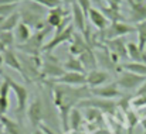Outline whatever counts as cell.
Returning a JSON list of instances; mask_svg holds the SVG:
<instances>
[{
	"label": "cell",
	"mask_w": 146,
	"mask_h": 134,
	"mask_svg": "<svg viewBox=\"0 0 146 134\" xmlns=\"http://www.w3.org/2000/svg\"><path fill=\"white\" fill-rule=\"evenodd\" d=\"M136 96H146V82L138 89V92H136Z\"/></svg>",
	"instance_id": "cell-36"
},
{
	"label": "cell",
	"mask_w": 146,
	"mask_h": 134,
	"mask_svg": "<svg viewBox=\"0 0 146 134\" xmlns=\"http://www.w3.org/2000/svg\"><path fill=\"white\" fill-rule=\"evenodd\" d=\"M62 68L65 69V72H78V74H87L80 58L77 56H68L64 62H62Z\"/></svg>",
	"instance_id": "cell-22"
},
{
	"label": "cell",
	"mask_w": 146,
	"mask_h": 134,
	"mask_svg": "<svg viewBox=\"0 0 146 134\" xmlns=\"http://www.w3.org/2000/svg\"><path fill=\"white\" fill-rule=\"evenodd\" d=\"M67 17H70V10L58 6L55 9L48 10L47 17H46V23H47V26L50 28H58Z\"/></svg>",
	"instance_id": "cell-12"
},
{
	"label": "cell",
	"mask_w": 146,
	"mask_h": 134,
	"mask_svg": "<svg viewBox=\"0 0 146 134\" xmlns=\"http://www.w3.org/2000/svg\"><path fill=\"white\" fill-rule=\"evenodd\" d=\"M61 1H62L65 6H72V4L75 3V0H61Z\"/></svg>",
	"instance_id": "cell-38"
},
{
	"label": "cell",
	"mask_w": 146,
	"mask_h": 134,
	"mask_svg": "<svg viewBox=\"0 0 146 134\" xmlns=\"http://www.w3.org/2000/svg\"><path fill=\"white\" fill-rule=\"evenodd\" d=\"M77 107L78 109H94V110H98L101 113L115 114L116 103L112 102V100H108V99H101V97H92V96H90V97L81 100Z\"/></svg>",
	"instance_id": "cell-7"
},
{
	"label": "cell",
	"mask_w": 146,
	"mask_h": 134,
	"mask_svg": "<svg viewBox=\"0 0 146 134\" xmlns=\"http://www.w3.org/2000/svg\"><path fill=\"white\" fill-rule=\"evenodd\" d=\"M75 3L82 9V11L85 13V16H87V18H88V11H90L91 7H92V0H75Z\"/></svg>",
	"instance_id": "cell-32"
},
{
	"label": "cell",
	"mask_w": 146,
	"mask_h": 134,
	"mask_svg": "<svg viewBox=\"0 0 146 134\" xmlns=\"http://www.w3.org/2000/svg\"><path fill=\"white\" fill-rule=\"evenodd\" d=\"M128 56L132 59V62H146V52L135 43H128Z\"/></svg>",
	"instance_id": "cell-24"
},
{
	"label": "cell",
	"mask_w": 146,
	"mask_h": 134,
	"mask_svg": "<svg viewBox=\"0 0 146 134\" xmlns=\"http://www.w3.org/2000/svg\"><path fill=\"white\" fill-rule=\"evenodd\" d=\"M19 4H0V16L1 17H9L13 13H16Z\"/></svg>",
	"instance_id": "cell-30"
},
{
	"label": "cell",
	"mask_w": 146,
	"mask_h": 134,
	"mask_svg": "<svg viewBox=\"0 0 146 134\" xmlns=\"http://www.w3.org/2000/svg\"><path fill=\"white\" fill-rule=\"evenodd\" d=\"M104 43H105V47L109 49V52L116 55L119 59L121 58H128V43L123 40V37L113 38V40H106Z\"/></svg>",
	"instance_id": "cell-14"
},
{
	"label": "cell",
	"mask_w": 146,
	"mask_h": 134,
	"mask_svg": "<svg viewBox=\"0 0 146 134\" xmlns=\"http://www.w3.org/2000/svg\"><path fill=\"white\" fill-rule=\"evenodd\" d=\"M138 1H142V3H145V0H138Z\"/></svg>",
	"instance_id": "cell-41"
},
{
	"label": "cell",
	"mask_w": 146,
	"mask_h": 134,
	"mask_svg": "<svg viewBox=\"0 0 146 134\" xmlns=\"http://www.w3.org/2000/svg\"><path fill=\"white\" fill-rule=\"evenodd\" d=\"M51 85H52V97L60 110L62 127L65 131H68L70 112L74 109V106H78L81 100L90 97L91 92L88 86H67V85H57V83H51Z\"/></svg>",
	"instance_id": "cell-1"
},
{
	"label": "cell",
	"mask_w": 146,
	"mask_h": 134,
	"mask_svg": "<svg viewBox=\"0 0 146 134\" xmlns=\"http://www.w3.org/2000/svg\"><path fill=\"white\" fill-rule=\"evenodd\" d=\"M123 71H129L132 74L141 75V76H146V62H125L121 66Z\"/></svg>",
	"instance_id": "cell-27"
},
{
	"label": "cell",
	"mask_w": 146,
	"mask_h": 134,
	"mask_svg": "<svg viewBox=\"0 0 146 134\" xmlns=\"http://www.w3.org/2000/svg\"><path fill=\"white\" fill-rule=\"evenodd\" d=\"M84 122V114L80 112L78 107H74L68 116V130H81Z\"/></svg>",
	"instance_id": "cell-23"
},
{
	"label": "cell",
	"mask_w": 146,
	"mask_h": 134,
	"mask_svg": "<svg viewBox=\"0 0 146 134\" xmlns=\"http://www.w3.org/2000/svg\"><path fill=\"white\" fill-rule=\"evenodd\" d=\"M4 79L9 82L10 89L14 92L16 99H17V113H24L27 109V103H29V90L26 86L17 83L16 81H13L10 76H4Z\"/></svg>",
	"instance_id": "cell-9"
},
{
	"label": "cell",
	"mask_w": 146,
	"mask_h": 134,
	"mask_svg": "<svg viewBox=\"0 0 146 134\" xmlns=\"http://www.w3.org/2000/svg\"><path fill=\"white\" fill-rule=\"evenodd\" d=\"M129 4V20L135 24L146 20V3L138 0H126Z\"/></svg>",
	"instance_id": "cell-13"
},
{
	"label": "cell",
	"mask_w": 146,
	"mask_h": 134,
	"mask_svg": "<svg viewBox=\"0 0 146 134\" xmlns=\"http://www.w3.org/2000/svg\"><path fill=\"white\" fill-rule=\"evenodd\" d=\"M27 117L31 123V126L34 129H37L38 126H41V119H43V106H41V102L37 99L34 100L29 109H27Z\"/></svg>",
	"instance_id": "cell-18"
},
{
	"label": "cell",
	"mask_w": 146,
	"mask_h": 134,
	"mask_svg": "<svg viewBox=\"0 0 146 134\" xmlns=\"http://www.w3.org/2000/svg\"><path fill=\"white\" fill-rule=\"evenodd\" d=\"M10 85L4 79L0 85V114H4L9 107V92H10Z\"/></svg>",
	"instance_id": "cell-25"
},
{
	"label": "cell",
	"mask_w": 146,
	"mask_h": 134,
	"mask_svg": "<svg viewBox=\"0 0 146 134\" xmlns=\"http://www.w3.org/2000/svg\"><path fill=\"white\" fill-rule=\"evenodd\" d=\"M88 21L91 26H94L99 31H104L111 24V21L105 17V14L95 7H91V10L88 11Z\"/></svg>",
	"instance_id": "cell-16"
},
{
	"label": "cell",
	"mask_w": 146,
	"mask_h": 134,
	"mask_svg": "<svg viewBox=\"0 0 146 134\" xmlns=\"http://www.w3.org/2000/svg\"><path fill=\"white\" fill-rule=\"evenodd\" d=\"M20 1H26V0H0V4H19Z\"/></svg>",
	"instance_id": "cell-35"
},
{
	"label": "cell",
	"mask_w": 146,
	"mask_h": 134,
	"mask_svg": "<svg viewBox=\"0 0 146 134\" xmlns=\"http://www.w3.org/2000/svg\"><path fill=\"white\" fill-rule=\"evenodd\" d=\"M20 21H21L20 13L16 11V13H13L11 16L6 17L4 23H3L1 27H0V31H11V33H13V31L16 30V27L20 24Z\"/></svg>",
	"instance_id": "cell-26"
},
{
	"label": "cell",
	"mask_w": 146,
	"mask_h": 134,
	"mask_svg": "<svg viewBox=\"0 0 146 134\" xmlns=\"http://www.w3.org/2000/svg\"><path fill=\"white\" fill-rule=\"evenodd\" d=\"M131 103H132V106H135V107H145L146 106V96H136Z\"/></svg>",
	"instance_id": "cell-33"
},
{
	"label": "cell",
	"mask_w": 146,
	"mask_h": 134,
	"mask_svg": "<svg viewBox=\"0 0 146 134\" xmlns=\"http://www.w3.org/2000/svg\"><path fill=\"white\" fill-rule=\"evenodd\" d=\"M1 54H3V62H4V65H7L9 68H11V69H14V71H17V72H20L23 75V68H21V64H20L19 54H16L13 51V48L11 49H4Z\"/></svg>",
	"instance_id": "cell-20"
},
{
	"label": "cell",
	"mask_w": 146,
	"mask_h": 134,
	"mask_svg": "<svg viewBox=\"0 0 146 134\" xmlns=\"http://www.w3.org/2000/svg\"><path fill=\"white\" fill-rule=\"evenodd\" d=\"M65 74V69L62 68V64L51 55V52H46L44 59H41V78H47L50 81H54Z\"/></svg>",
	"instance_id": "cell-5"
},
{
	"label": "cell",
	"mask_w": 146,
	"mask_h": 134,
	"mask_svg": "<svg viewBox=\"0 0 146 134\" xmlns=\"http://www.w3.org/2000/svg\"><path fill=\"white\" fill-rule=\"evenodd\" d=\"M78 58H80V61H81V64H82L85 72H90V71L97 69V66H98L97 56H95V51H94L91 47H88Z\"/></svg>",
	"instance_id": "cell-19"
},
{
	"label": "cell",
	"mask_w": 146,
	"mask_h": 134,
	"mask_svg": "<svg viewBox=\"0 0 146 134\" xmlns=\"http://www.w3.org/2000/svg\"><path fill=\"white\" fill-rule=\"evenodd\" d=\"M19 13L21 17V23L27 24L31 30L40 31L47 27V23H46L47 10H44V7L40 6L38 3L26 0V3H23V6L20 7Z\"/></svg>",
	"instance_id": "cell-2"
},
{
	"label": "cell",
	"mask_w": 146,
	"mask_h": 134,
	"mask_svg": "<svg viewBox=\"0 0 146 134\" xmlns=\"http://www.w3.org/2000/svg\"><path fill=\"white\" fill-rule=\"evenodd\" d=\"M0 134H3V129H1V126H0Z\"/></svg>",
	"instance_id": "cell-40"
},
{
	"label": "cell",
	"mask_w": 146,
	"mask_h": 134,
	"mask_svg": "<svg viewBox=\"0 0 146 134\" xmlns=\"http://www.w3.org/2000/svg\"><path fill=\"white\" fill-rule=\"evenodd\" d=\"M141 124H142V127H143V129L146 130V117H145V119H142V120H141Z\"/></svg>",
	"instance_id": "cell-39"
},
{
	"label": "cell",
	"mask_w": 146,
	"mask_h": 134,
	"mask_svg": "<svg viewBox=\"0 0 146 134\" xmlns=\"http://www.w3.org/2000/svg\"><path fill=\"white\" fill-rule=\"evenodd\" d=\"M64 134H88V133L81 131V130H68V131H65Z\"/></svg>",
	"instance_id": "cell-37"
},
{
	"label": "cell",
	"mask_w": 146,
	"mask_h": 134,
	"mask_svg": "<svg viewBox=\"0 0 146 134\" xmlns=\"http://www.w3.org/2000/svg\"><path fill=\"white\" fill-rule=\"evenodd\" d=\"M108 81H109V74L104 69H94L87 72V86L91 89L106 85Z\"/></svg>",
	"instance_id": "cell-15"
},
{
	"label": "cell",
	"mask_w": 146,
	"mask_h": 134,
	"mask_svg": "<svg viewBox=\"0 0 146 134\" xmlns=\"http://www.w3.org/2000/svg\"><path fill=\"white\" fill-rule=\"evenodd\" d=\"M74 34H75V27L70 23V17H67L62 21V24L57 28L54 37L48 43H46L44 48H43V52H52L58 45L64 44V43H71L72 38H74Z\"/></svg>",
	"instance_id": "cell-3"
},
{
	"label": "cell",
	"mask_w": 146,
	"mask_h": 134,
	"mask_svg": "<svg viewBox=\"0 0 146 134\" xmlns=\"http://www.w3.org/2000/svg\"><path fill=\"white\" fill-rule=\"evenodd\" d=\"M31 1H34V3H38L40 6H43L44 9H55V7H58V6H61V0H31Z\"/></svg>",
	"instance_id": "cell-31"
},
{
	"label": "cell",
	"mask_w": 146,
	"mask_h": 134,
	"mask_svg": "<svg viewBox=\"0 0 146 134\" xmlns=\"http://www.w3.org/2000/svg\"><path fill=\"white\" fill-rule=\"evenodd\" d=\"M136 31L135 30V26H131V24H126L123 21H113L111 23L104 31H99V38H101V43L106 41V40H113V38H121L126 34H131Z\"/></svg>",
	"instance_id": "cell-6"
},
{
	"label": "cell",
	"mask_w": 146,
	"mask_h": 134,
	"mask_svg": "<svg viewBox=\"0 0 146 134\" xmlns=\"http://www.w3.org/2000/svg\"><path fill=\"white\" fill-rule=\"evenodd\" d=\"M125 116H126V123H128V126H129V134H132L135 126H136L138 122H139V117H138V114H136L135 112H132V110L125 112Z\"/></svg>",
	"instance_id": "cell-29"
},
{
	"label": "cell",
	"mask_w": 146,
	"mask_h": 134,
	"mask_svg": "<svg viewBox=\"0 0 146 134\" xmlns=\"http://www.w3.org/2000/svg\"><path fill=\"white\" fill-rule=\"evenodd\" d=\"M135 30L138 34V45L143 52H146V20L135 24Z\"/></svg>",
	"instance_id": "cell-28"
},
{
	"label": "cell",
	"mask_w": 146,
	"mask_h": 134,
	"mask_svg": "<svg viewBox=\"0 0 146 134\" xmlns=\"http://www.w3.org/2000/svg\"><path fill=\"white\" fill-rule=\"evenodd\" d=\"M48 83L57 85H67V86H87V74H78V72H65L60 78L50 81Z\"/></svg>",
	"instance_id": "cell-10"
},
{
	"label": "cell",
	"mask_w": 146,
	"mask_h": 134,
	"mask_svg": "<svg viewBox=\"0 0 146 134\" xmlns=\"http://www.w3.org/2000/svg\"><path fill=\"white\" fill-rule=\"evenodd\" d=\"M31 35H33V30H31L27 24H24V23L20 21V24H19V26L16 27V30H14V38H16L17 45L27 43Z\"/></svg>",
	"instance_id": "cell-21"
},
{
	"label": "cell",
	"mask_w": 146,
	"mask_h": 134,
	"mask_svg": "<svg viewBox=\"0 0 146 134\" xmlns=\"http://www.w3.org/2000/svg\"><path fill=\"white\" fill-rule=\"evenodd\" d=\"M90 92H91V96H94V97L108 99V100H112L115 97L122 96V92L119 89V86L116 85V82L106 83V85H102L98 88H92V89H90Z\"/></svg>",
	"instance_id": "cell-11"
},
{
	"label": "cell",
	"mask_w": 146,
	"mask_h": 134,
	"mask_svg": "<svg viewBox=\"0 0 146 134\" xmlns=\"http://www.w3.org/2000/svg\"><path fill=\"white\" fill-rule=\"evenodd\" d=\"M143 134H146V130H145V133H143Z\"/></svg>",
	"instance_id": "cell-42"
},
{
	"label": "cell",
	"mask_w": 146,
	"mask_h": 134,
	"mask_svg": "<svg viewBox=\"0 0 146 134\" xmlns=\"http://www.w3.org/2000/svg\"><path fill=\"white\" fill-rule=\"evenodd\" d=\"M72 9H71V14H72V26L78 30V33L80 34H84V31H85V28H87V16H85V13L82 11V9L77 4V3H74L72 6H71Z\"/></svg>",
	"instance_id": "cell-17"
},
{
	"label": "cell",
	"mask_w": 146,
	"mask_h": 134,
	"mask_svg": "<svg viewBox=\"0 0 146 134\" xmlns=\"http://www.w3.org/2000/svg\"><path fill=\"white\" fill-rule=\"evenodd\" d=\"M116 71L119 72V78L116 79V85L119 86V89L135 90V89H139L146 82V76H141V75L132 74L129 71H123L122 68H118Z\"/></svg>",
	"instance_id": "cell-8"
},
{
	"label": "cell",
	"mask_w": 146,
	"mask_h": 134,
	"mask_svg": "<svg viewBox=\"0 0 146 134\" xmlns=\"http://www.w3.org/2000/svg\"><path fill=\"white\" fill-rule=\"evenodd\" d=\"M33 134H52L50 131L48 129H46L44 126H40V127H37V129H34V131Z\"/></svg>",
	"instance_id": "cell-34"
},
{
	"label": "cell",
	"mask_w": 146,
	"mask_h": 134,
	"mask_svg": "<svg viewBox=\"0 0 146 134\" xmlns=\"http://www.w3.org/2000/svg\"><path fill=\"white\" fill-rule=\"evenodd\" d=\"M50 27L47 26L46 28L40 30V31H34V34L30 37V40L24 44L17 45V49L21 51L23 54L26 55H31V56H38L40 52H43V48H44V38L48 33Z\"/></svg>",
	"instance_id": "cell-4"
}]
</instances>
